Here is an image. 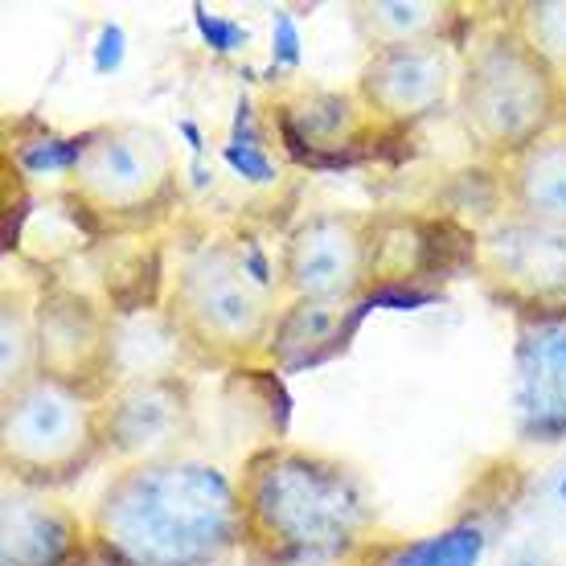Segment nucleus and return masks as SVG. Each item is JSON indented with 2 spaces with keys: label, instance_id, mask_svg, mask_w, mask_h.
<instances>
[{
  "label": "nucleus",
  "instance_id": "obj_10",
  "mask_svg": "<svg viewBox=\"0 0 566 566\" xmlns=\"http://www.w3.org/2000/svg\"><path fill=\"white\" fill-rule=\"evenodd\" d=\"M460 86V57L452 42L374 45L357 71V99L390 132L436 115Z\"/></svg>",
  "mask_w": 566,
  "mask_h": 566
},
{
  "label": "nucleus",
  "instance_id": "obj_15",
  "mask_svg": "<svg viewBox=\"0 0 566 566\" xmlns=\"http://www.w3.org/2000/svg\"><path fill=\"white\" fill-rule=\"evenodd\" d=\"M361 304H304V300H287L280 316L275 340H271V366L300 369L316 366L328 354H337L345 337L361 321Z\"/></svg>",
  "mask_w": 566,
  "mask_h": 566
},
{
  "label": "nucleus",
  "instance_id": "obj_16",
  "mask_svg": "<svg viewBox=\"0 0 566 566\" xmlns=\"http://www.w3.org/2000/svg\"><path fill=\"white\" fill-rule=\"evenodd\" d=\"M505 198L513 213L566 227V132L554 128L522 156L505 160Z\"/></svg>",
  "mask_w": 566,
  "mask_h": 566
},
{
  "label": "nucleus",
  "instance_id": "obj_1",
  "mask_svg": "<svg viewBox=\"0 0 566 566\" xmlns=\"http://www.w3.org/2000/svg\"><path fill=\"white\" fill-rule=\"evenodd\" d=\"M86 522L103 566H210L242 551L239 484L198 455L119 464Z\"/></svg>",
  "mask_w": 566,
  "mask_h": 566
},
{
  "label": "nucleus",
  "instance_id": "obj_21",
  "mask_svg": "<svg viewBox=\"0 0 566 566\" xmlns=\"http://www.w3.org/2000/svg\"><path fill=\"white\" fill-rule=\"evenodd\" d=\"M78 156H83V136H42V140L17 144L13 165L21 169V177H29V181H42V177L71 181Z\"/></svg>",
  "mask_w": 566,
  "mask_h": 566
},
{
  "label": "nucleus",
  "instance_id": "obj_7",
  "mask_svg": "<svg viewBox=\"0 0 566 566\" xmlns=\"http://www.w3.org/2000/svg\"><path fill=\"white\" fill-rule=\"evenodd\" d=\"M115 333L119 316L107 300L50 275L33 296V374L103 402L119 382Z\"/></svg>",
  "mask_w": 566,
  "mask_h": 566
},
{
  "label": "nucleus",
  "instance_id": "obj_2",
  "mask_svg": "<svg viewBox=\"0 0 566 566\" xmlns=\"http://www.w3.org/2000/svg\"><path fill=\"white\" fill-rule=\"evenodd\" d=\"M242 546L268 566H354L378 542V505L354 464L263 443L234 472Z\"/></svg>",
  "mask_w": 566,
  "mask_h": 566
},
{
  "label": "nucleus",
  "instance_id": "obj_22",
  "mask_svg": "<svg viewBox=\"0 0 566 566\" xmlns=\"http://www.w3.org/2000/svg\"><path fill=\"white\" fill-rule=\"evenodd\" d=\"M227 160L247 177V181H275V165H271L268 148H263L255 136L227 144Z\"/></svg>",
  "mask_w": 566,
  "mask_h": 566
},
{
  "label": "nucleus",
  "instance_id": "obj_17",
  "mask_svg": "<svg viewBox=\"0 0 566 566\" xmlns=\"http://www.w3.org/2000/svg\"><path fill=\"white\" fill-rule=\"evenodd\" d=\"M489 530L476 517L452 522L415 538H378L354 566H481Z\"/></svg>",
  "mask_w": 566,
  "mask_h": 566
},
{
  "label": "nucleus",
  "instance_id": "obj_9",
  "mask_svg": "<svg viewBox=\"0 0 566 566\" xmlns=\"http://www.w3.org/2000/svg\"><path fill=\"white\" fill-rule=\"evenodd\" d=\"M472 275L513 321L566 316V227L510 210L476 234Z\"/></svg>",
  "mask_w": 566,
  "mask_h": 566
},
{
  "label": "nucleus",
  "instance_id": "obj_18",
  "mask_svg": "<svg viewBox=\"0 0 566 566\" xmlns=\"http://www.w3.org/2000/svg\"><path fill=\"white\" fill-rule=\"evenodd\" d=\"M452 4H431V0H382L366 4V21L374 45H402V42H452L455 25Z\"/></svg>",
  "mask_w": 566,
  "mask_h": 566
},
{
  "label": "nucleus",
  "instance_id": "obj_13",
  "mask_svg": "<svg viewBox=\"0 0 566 566\" xmlns=\"http://www.w3.org/2000/svg\"><path fill=\"white\" fill-rule=\"evenodd\" d=\"M95 558L91 522L45 489L4 481L0 566H86Z\"/></svg>",
  "mask_w": 566,
  "mask_h": 566
},
{
  "label": "nucleus",
  "instance_id": "obj_25",
  "mask_svg": "<svg viewBox=\"0 0 566 566\" xmlns=\"http://www.w3.org/2000/svg\"><path fill=\"white\" fill-rule=\"evenodd\" d=\"M210 566H268V563H263V558H255V554L242 546V551L227 554V558H218V563H210Z\"/></svg>",
  "mask_w": 566,
  "mask_h": 566
},
{
  "label": "nucleus",
  "instance_id": "obj_3",
  "mask_svg": "<svg viewBox=\"0 0 566 566\" xmlns=\"http://www.w3.org/2000/svg\"><path fill=\"white\" fill-rule=\"evenodd\" d=\"M160 308L201 366H259L287 308L280 268L242 234H210L189 247L165 280Z\"/></svg>",
  "mask_w": 566,
  "mask_h": 566
},
{
  "label": "nucleus",
  "instance_id": "obj_12",
  "mask_svg": "<svg viewBox=\"0 0 566 566\" xmlns=\"http://www.w3.org/2000/svg\"><path fill=\"white\" fill-rule=\"evenodd\" d=\"M510 407L522 443H566V316L513 321Z\"/></svg>",
  "mask_w": 566,
  "mask_h": 566
},
{
  "label": "nucleus",
  "instance_id": "obj_23",
  "mask_svg": "<svg viewBox=\"0 0 566 566\" xmlns=\"http://www.w3.org/2000/svg\"><path fill=\"white\" fill-rule=\"evenodd\" d=\"M193 21H198L201 38L218 50V54H234V50H247V29L239 21H227V17L218 13H206V9H193Z\"/></svg>",
  "mask_w": 566,
  "mask_h": 566
},
{
  "label": "nucleus",
  "instance_id": "obj_6",
  "mask_svg": "<svg viewBox=\"0 0 566 566\" xmlns=\"http://www.w3.org/2000/svg\"><path fill=\"white\" fill-rule=\"evenodd\" d=\"M99 455H107L103 415L95 398L42 374L4 390L0 402V464L4 481L54 493L74 484Z\"/></svg>",
  "mask_w": 566,
  "mask_h": 566
},
{
  "label": "nucleus",
  "instance_id": "obj_19",
  "mask_svg": "<svg viewBox=\"0 0 566 566\" xmlns=\"http://www.w3.org/2000/svg\"><path fill=\"white\" fill-rule=\"evenodd\" d=\"M505 21L558 78H566V0H525L513 4Z\"/></svg>",
  "mask_w": 566,
  "mask_h": 566
},
{
  "label": "nucleus",
  "instance_id": "obj_5",
  "mask_svg": "<svg viewBox=\"0 0 566 566\" xmlns=\"http://www.w3.org/2000/svg\"><path fill=\"white\" fill-rule=\"evenodd\" d=\"M181 201V169L165 132L103 124L83 132V156L66 181V206L103 234H148Z\"/></svg>",
  "mask_w": 566,
  "mask_h": 566
},
{
  "label": "nucleus",
  "instance_id": "obj_20",
  "mask_svg": "<svg viewBox=\"0 0 566 566\" xmlns=\"http://www.w3.org/2000/svg\"><path fill=\"white\" fill-rule=\"evenodd\" d=\"M0 337H4V390L21 386L25 378H33V300L4 292V312H0Z\"/></svg>",
  "mask_w": 566,
  "mask_h": 566
},
{
  "label": "nucleus",
  "instance_id": "obj_8",
  "mask_svg": "<svg viewBox=\"0 0 566 566\" xmlns=\"http://www.w3.org/2000/svg\"><path fill=\"white\" fill-rule=\"evenodd\" d=\"M378 213H304L280 242V287L304 304H366L374 296Z\"/></svg>",
  "mask_w": 566,
  "mask_h": 566
},
{
  "label": "nucleus",
  "instance_id": "obj_4",
  "mask_svg": "<svg viewBox=\"0 0 566 566\" xmlns=\"http://www.w3.org/2000/svg\"><path fill=\"white\" fill-rule=\"evenodd\" d=\"M455 112L468 140L505 165L558 128L563 78L522 42L510 21H501L460 57Z\"/></svg>",
  "mask_w": 566,
  "mask_h": 566
},
{
  "label": "nucleus",
  "instance_id": "obj_24",
  "mask_svg": "<svg viewBox=\"0 0 566 566\" xmlns=\"http://www.w3.org/2000/svg\"><path fill=\"white\" fill-rule=\"evenodd\" d=\"M271 57L275 66H300V25L292 13L271 17Z\"/></svg>",
  "mask_w": 566,
  "mask_h": 566
},
{
  "label": "nucleus",
  "instance_id": "obj_11",
  "mask_svg": "<svg viewBox=\"0 0 566 566\" xmlns=\"http://www.w3.org/2000/svg\"><path fill=\"white\" fill-rule=\"evenodd\" d=\"M107 455L119 464L181 455L185 439L193 436V386L185 374H153L124 378L99 402Z\"/></svg>",
  "mask_w": 566,
  "mask_h": 566
},
{
  "label": "nucleus",
  "instance_id": "obj_26",
  "mask_svg": "<svg viewBox=\"0 0 566 566\" xmlns=\"http://www.w3.org/2000/svg\"><path fill=\"white\" fill-rule=\"evenodd\" d=\"M558 128L566 132V78H563V119H558Z\"/></svg>",
  "mask_w": 566,
  "mask_h": 566
},
{
  "label": "nucleus",
  "instance_id": "obj_14",
  "mask_svg": "<svg viewBox=\"0 0 566 566\" xmlns=\"http://www.w3.org/2000/svg\"><path fill=\"white\" fill-rule=\"evenodd\" d=\"M275 124L300 160H349L374 136L390 132L357 99V91H296L280 99Z\"/></svg>",
  "mask_w": 566,
  "mask_h": 566
}]
</instances>
